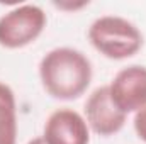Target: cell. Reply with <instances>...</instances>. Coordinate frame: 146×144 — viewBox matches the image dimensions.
Masks as SVG:
<instances>
[{
  "instance_id": "obj_4",
  "label": "cell",
  "mask_w": 146,
  "mask_h": 144,
  "mask_svg": "<svg viewBox=\"0 0 146 144\" xmlns=\"http://www.w3.org/2000/svg\"><path fill=\"white\" fill-rule=\"evenodd\" d=\"M107 87L110 100L126 115L146 107V66L131 65L122 68Z\"/></svg>"
},
{
  "instance_id": "obj_6",
  "label": "cell",
  "mask_w": 146,
  "mask_h": 144,
  "mask_svg": "<svg viewBox=\"0 0 146 144\" xmlns=\"http://www.w3.org/2000/svg\"><path fill=\"white\" fill-rule=\"evenodd\" d=\"M42 139L46 144H88L90 127L85 117L78 112L72 108H58L48 117Z\"/></svg>"
},
{
  "instance_id": "obj_8",
  "label": "cell",
  "mask_w": 146,
  "mask_h": 144,
  "mask_svg": "<svg viewBox=\"0 0 146 144\" xmlns=\"http://www.w3.org/2000/svg\"><path fill=\"white\" fill-rule=\"evenodd\" d=\"M133 124H134V131H136L138 137L146 143V107L141 108L139 112H136Z\"/></svg>"
},
{
  "instance_id": "obj_5",
  "label": "cell",
  "mask_w": 146,
  "mask_h": 144,
  "mask_svg": "<svg viewBox=\"0 0 146 144\" xmlns=\"http://www.w3.org/2000/svg\"><path fill=\"white\" fill-rule=\"evenodd\" d=\"M126 114L114 105L109 95V87L95 88L85 102V120L88 127L104 137L117 134L126 124Z\"/></svg>"
},
{
  "instance_id": "obj_9",
  "label": "cell",
  "mask_w": 146,
  "mask_h": 144,
  "mask_svg": "<svg viewBox=\"0 0 146 144\" xmlns=\"http://www.w3.org/2000/svg\"><path fill=\"white\" fill-rule=\"evenodd\" d=\"M27 144H46V141L42 137H34V139H31Z\"/></svg>"
},
{
  "instance_id": "obj_1",
  "label": "cell",
  "mask_w": 146,
  "mask_h": 144,
  "mask_svg": "<svg viewBox=\"0 0 146 144\" xmlns=\"http://www.w3.org/2000/svg\"><path fill=\"white\" fill-rule=\"evenodd\" d=\"M39 78L53 98L75 100L87 92L92 81V65L78 49L54 48L42 56Z\"/></svg>"
},
{
  "instance_id": "obj_7",
  "label": "cell",
  "mask_w": 146,
  "mask_h": 144,
  "mask_svg": "<svg viewBox=\"0 0 146 144\" xmlns=\"http://www.w3.org/2000/svg\"><path fill=\"white\" fill-rule=\"evenodd\" d=\"M17 141V108L12 88L0 81V144Z\"/></svg>"
},
{
  "instance_id": "obj_3",
  "label": "cell",
  "mask_w": 146,
  "mask_h": 144,
  "mask_svg": "<svg viewBox=\"0 0 146 144\" xmlns=\"http://www.w3.org/2000/svg\"><path fill=\"white\" fill-rule=\"evenodd\" d=\"M46 14L34 3L17 5L0 17V46L19 49L34 42L46 27Z\"/></svg>"
},
{
  "instance_id": "obj_2",
  "label": "cell",
  "mask_w": 146,
  "mask_h": 144,
  "mask_svg": "<svg viewBox=\"0 0 146 144\" xmlns=\"http://www.w3.org/2000/svg\"><path fill=\"white\" fill-rule=\"evenodd\" d=\"M88 41L109 59H126L143 48L141 31L119 15H102L88 27Z\"/></svg>"
}]
</instances>
